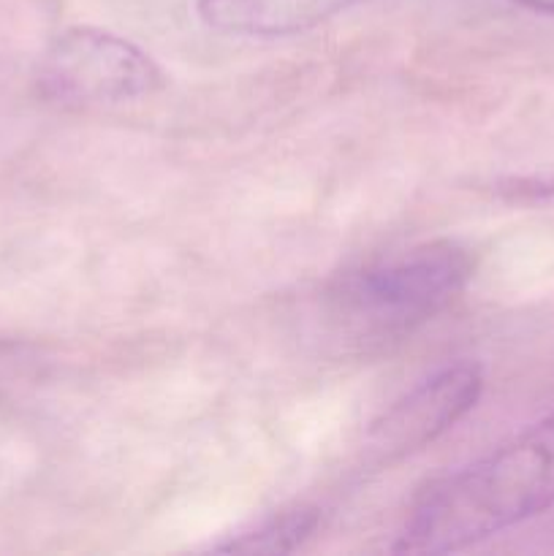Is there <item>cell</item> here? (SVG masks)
<instances>
[{"instance_id":"6da1fadb","label":"cell","mask_w":554,"mask_h":556,"mask_svg":"<svg viewBox=\"0 0 554 556\" xmlns=\"http://www.w3.org/2000/svg\"><path fill=\"white\" fill-rule=\"evenodd\" d=\"M554 508V413L421 494L396 554H449Z\"/></svg>"},{"instance_id":"7a4b0ae2","label":"cell","mask_w":554,"mask_h":556,"mask_svg":"<svg viewBox=\"0 0 554 556\" xmlns=\"http://www.w3.org/2000/svg\"><path fill=\"white\" fill-rule=\"evenodd\" d=\"M473 258L456 242H427L348 275L329 293L335 329L358 348L413 334L470 282Z\"/></svg>"},{"instance_id":"3957f363","label":"cell","mask_w":554,"mask_h":556,"mask_svg":"<svg viewBox=\"0 0 554 556\" xmlns=\"http://www.w3.org/2000/svg\"><path fill=\"white\" fill-rule=\"evenodd\" d=\"M41 87L65 106H114L158 92L163 74L155 60L128 38L98 27H74L49 47Z\"/></svg>"},{"instance_id":"277c9868","label":"cell","mask_w":554,"mask_h":556,"mask_svg":"<svg viewBox=\"0 0 554 556\" xmlns=\"http://www.w3.org/2000/svg\"><path fill=\"white\" fill-rule=\"evenodd\" d=\"M483 391V372L478 364L459 362L443 367L396 400L369 427L367 459L373 465H391L432 445L440 434L476 407Z\"/></svg>"},{"instance_id":"5b68a950","label":"cell","mask_w":554,"mask_h":556,"mask_svg":"<svg viewBox=\"0 0 554 556\" xmlns=\"http://www.w3.org/2000/svg\"><path fill=\"white\" fill-rule=\"evenodd\" d=\"M358 0H199L206 27L226 36L282 38L310 30Z\"/></svg>"},{"instance_id":"8992f818","label":"cell","mask_w":554,"mask_h":556,"mask_svg":"<svg viewBox=\"0 0 554 556\" xmlns=\"http://www.w3.org/2000/svg\"><path fill=\"white\" fill-rule=\"evenodd\" d=\"M318 527V514L307 508L282 510L259 521L250 530L237 532L226 543H215V552L237 554H286L302 546Z\"/></svg>"},{"instance_id":"52a82bcc","label":"cell","mask_w":554,"mask_h":556,"mask_svg":"<svg viewBox=\"0 0 554 556\" xmlns=\"http://www.w3.org/2000/svg\"><path fill=\"white\" fill-rule=\"evenodd\" d=\"M521 9L538 11V14H554V0H514Z\"/></svg>"}]
</instances>
